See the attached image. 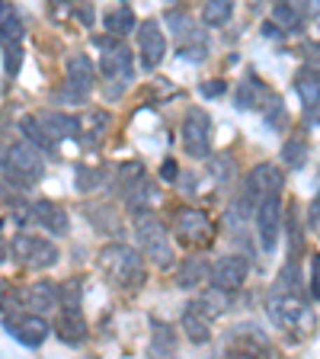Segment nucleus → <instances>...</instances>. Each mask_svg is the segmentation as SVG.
<instances>
[{
  "label": "nucleus",
  "mask_w": 320,
  "mask_h": 359,
  "mask_svg": "<svg viewBox=\"0 0 320 359\" xmlns=\"http://www.w3.org/2000/svg\"><path fill=\"white\" fill-rule=\"evenodd\" d=\"M151 330H154V334H151V353H154V356H170V353L176 350V330L164 321H154Z\"/></svg>",
  "instance_id": "nucleus-30"
},
{
  "label": "nucleus",
  "mask_w": 320,
  "mask_h": 359,
  "mask_svg": "<svg viewBox=\"0 0 320 359\" xmlns=\"http://www.w3.org/2000/svg\"><path fill=\"white\" fill-rule=\"evenodd\" d=\"M282 187H285V177L276 164H256L244 183L246 199L250 202L263 199V196H269V193H282Z\"/></svg>",
  "instance_id": "nucleus-16"
},
{
  "label": "nucleus",
  "mask_w": 320,
  "mask_h": 359,
  "mask_svg": "<svg viewBox=\"0 0 320 359\" xmlns=\"http://www.w3.org/2000/svg\"><path fill=\"white\" fill-rule=\"evenodd\" d=\"M170 26L176 32V42L179 48L176 52L189 61H202L209 58V39H205V29L199 22H193V16L186 10H170Z\"/></svg>",
  "instance_id": "nucleus-9"
},
{
  "label": "nucleus",
  "mask_w": 320,
  "mask_h": 359,
  "mask_svg": "<svg viewBox=\"0 0 320 359\" xmlns=\"http://www.w3.org/2000/svg\"><path fill=\"white\" fill-rule=\"evenodd\" d=\"M282 4H288L291 10H298L301 16H311V0H282Z\"/></svg>",
  "instance_id": "nucleus-45"
},
{
  "label": "nucleus",
  "mask_w": 320,
  "mask_h": 359,
  "mask_svg": "<svg viewBox=\"0 0 320 359\" xmlns=\"http://www.w3.org/2000/svg\"><path fill=\"white\" fill-rule=\"evenodd\" d=\"M119 177H122V189H128L134 180L144 177V167L138 164V161H132V164H122V167H119Z\"/></svg>",
  "instance_id": "nucleus-38"
},
{
  "label": "nucleus",
  "mask_w": 320,
  "mask_h": 359,
  "mask_svg": "<svg viewBox=\"0 0 320 359\" xmlns=\"http://www.w3.org/2000/svg\"><path fill=\"white\" fill-rule=\"evenodd\" d=\"M10 254L26 269H48L58 263V247L52 241L36 238V234H26V231H20L10 241Z\"/></svg>",
  "instance_id": "nucleus-8"
},
{
  "label": "nucleus",
  "mask_w": 320,
  "mask_h": 359,
  "mask_svg": "<svg viewBox=\"0 0 320 359\" xmlns=\"http://www.w3.org/2000/svg\"><path fill=\"white\" fill-rule=\"evenodd\" d=\"M173 234L186 247H209L215 238V224L202 209L186 205V209H176V215H173Z\"/></svg>",
  "instance_id": "nucleus-10"
},
{
  "label": "nucleus",
  "mask_w": 320,
  "mask_h": 359,
  "mask_svg": "<svg viewBox=\"0 0 320 359\" xmlns=\"http://www.w3.org/2000/svg\"><path fill=\"white\" fill-rule=\"evenodd\" d=\"M253 224H256V238H260L263 250L272 254L279 244V234H282V193H269L263 199H256V209H253Z\"/></svg>",
  "instance_id": "nucleus-6"
},
{
  "label": "nucleus",
  "mask_w": 320,
  "mask_h": 359,
  "mask_svg": "<svg viewBox=\"0 0 320 359\" xmlns=\"http://www.w3.org/2000/svg\"><path fill=\"white\" fill-rule=\"evenodd\" d=\"M288 238H291V254L301 250V228H298V212H288Z\"/></svg>",
  "instance_id": "nucleus-40"
},
{
  "label": "nucleus",
  "mask_w": 320,
  "mask_h": 359,
  "mask_svg": "<svg viewBox=\"0 0 320 359\" xmlns=\"http://www.w3.org/2000/svg\"><path fill=\"white\" fill-rule=\"evenodd\" d=\"M22 36H26V22H22L20 10L10 0H0V45L22 42Z\"/></svg>",
  "instance_id": "nucleus-23"
},
{
  "label": "nucleus",
  "mask_w": 320,
  "mask_h": 359,
  "mask_svg": "<svg viewBox=\"0 0 320 359\" xmlns=\"http://www.w3.org/2000/svg\"><path fill=\"white\" fill-rule=\"evenodd\" d=\"M228 353H237V356H256V353H272V344L269 337L263 334L253 324H240L237 330L228 340Z\"/></svg>",
  "instance_id": "nucleus-17"
},
{
  "label": "nucleus",
  "mask_w": 320,
  "mask_h": 359,
  "mask_svg": "<svg viewBox=\"0 0 320 359\" xmlns=\"http://www.w3.org/2000/svg\"><path fill=\"white\" fill-rule=\"evenodd\" d=\"M39 122L45 126V132H48L52 142H67V138H77V135L83 132V122L77 119V116H71V112H61V109L42 112Z\"/></svg>",
  "instance_id": "nucleus-19"
},
{
  "label": "nucleus",
  "mask_w": 320,
  "mask_h": 359,
  "mask_svg": "<svg viewBox=\"0 0 320 359\" xmlns=\"http://www.w3.org/2000/svg\"><path fill=\"white\" fill-rule=\"evenodd\" d=\"M295 90H298V97H301V103H305V109L317 106L320 103V74L314 71V67L298 71V77H295Z\"/></svg>",
  "instance_id": "nucleus-28"
},
{
  "label": "nucleus",
  "mask_w": 320,
  "mask_h": 359,
  "mask_svg": "<svg viewBox=\"0 0 320 359\" xmlns=\"http://www.w3.org/2000/svg\"><path fill=\"white\" fill-rule=\"evenodd\" d=\"M4 61H7V74H10V77L20 74V65H22V42L4 45Z\"/></svg>",
  "instance_id": "nucleus-37"
},
{
  "label": "nucleus",
  "mask_w": 320,
  "mask_h": 359,
  "mask_svg": "<svg viewBox=\"0 0 320 359\" xmlns=\"http://www.w3.org/2000/svg\"><path fill=\"white\" fill-rule=\"evenodd\" d=\"M320 13V0H311V16Z\"/></svg>",
  "instance_id": "nucleus-49"
},
{
  "label": "nucleus",
  "mask_w": 320,
  "mask_h": 359,
  "mask_svg": "<svg viewBox=\"0 0 320 359\" xmlns=\"http://www.w3.org/2000/svg\"><path fill=\"white\" fill-rule=\"evenodd\" d=\"M99 71H103V81L116 90H122L134 77V55L119 36L99 39Z\"/></svg>",
  "instance_id": "nucleus-5"
},
{
  "label": "nucleus",
  "mask_w": 320,
  "mask_h": 359,
  "mask_svg": "<svg viewBox=\"0 0 320 359\" xmlns=\"http://www.w3.org/2000/svg\"><path fill=\"white\" fill-rule=\"evenodd\" d=\"M20 128H22V135H26V142H32V144H39V148H52V138H48V132H45V126L39 122V116H26V119L20 122Z\"/></svg>",
  "instance_id": "nucleus-33"
},
{
  "label": "nucleus",
  "mask_w": 320,
  "mask_h": 359,
  "mask_svg": "<svg viewBox=\"0 0 320 359\" xmlns=\"http://www.w3.org/2000/svg\"><path fill=\"white\" fill-rule=\"evenodd\" d=\"M90 327L83 321L81 305H58V318H55V337L67 346H81L87 340Z\"/></svg>",
  "instance_id": "nucleus-15"
},
{
  "label": "nucleus",
  "mask_w": 320,
  "mask_h": 359,
  "mask_svg": "<svg viewBox=\"0 0 320 359\" xmlns=\"http://www.w3.org/2000/svg\"><path fill=\"white\" fill-rule=\"evenodd\" d=\"M253 4H260V0H253Z\"/></svg>",
  "instance_id": "nucleus-51"
},
{
  "label": "nucleus",
  "mask_w": 320,
  "mask_h": 359,
  "mask_svg": "<svg viewBox=\"0 0 320 359\" xmlns=\"http://www.w3.org/2000/svg\"><path fill=\"white\" fill-rule=\"evenodd\" d=\"M97 87V67L90 61V55L74 52L64 61V93L71 97V103H83Z\"/></svg>",
  "instance_id": "nucleus-11"
},
{
  "label": "nucleus",
  "mask_w": 320,
  "mask_h": 359,
  "mask_svg": "<svg viewBox=\"0 0 320 359\" xmlns=\"http://www.w3.org/2000/svg\"><path fill=\"white\" fill-rule=\"evenodd\" d=\"M32 218H36L42 228H48L52 234H58V238L71 231V218H67V212L52 199H36L32 202Z\"/></svg>",
  "instance_id": "nucleus-20"
},
{
  "label": "nucleus",
  "mask_w": 320,
  "mask_h": 359,
  "mask_svg": "<svg viewBox=\"0 0 320 359\" xmlns=\"http://www.w3.org/2000/svg\"><path fill=\"white\" fill-rule=\"evenodd\" d=\"M134 238H138V247L141 254L154 263L157 269H170L176 263V254H173V244H170V231L164 228V222L148 212H138L134 218Z\"/></svg>",
  "instance_id": "nucleus-4"
},
{
  "label": "nucleus",
  "mask_w": 320,
  "mask_h": 359,
  "mask_svg": "<svg viewBox=\"0 0 320 359\" xmlns=\"http://www.w3.org/2000/svg\"><path fill=\"white\" fill-rule=\"evenodd\" d=\"M231 16H234V0H205V7H202V22L211 26V29L228 26Z\"/></svg>",
  "instance_id": "nucleus-29"
},
{
  "label": "nucleus",
  "mask_w": 320,
  "mask_h": 359,
  "mask_svg": "<svg viewBox=\"0 0 320 359\" xmlns=\"http://www.w3.org/2000/svg\"><path fill=\"white\" fill-rule=\"evenodd\" d=\"M0 173L10 187L16 189H29L36 183H42L45 177V157L39 151V144L32 142H10L0 144Z\"/></svg>",
  "instance_id": "nucleus-1"
},
{
  "label": "nucleus",
  "mask_w": 320,
  "mask_h": 359,
  "mask_svg": "<svg viewBox=\"0 0 320 359\" xmlns=\"http://www.w3.org/2000/svg\"><path fill=\"white\" fill-rule=\"evenodd\" d=\"M263 119H266V126L272 128V132H282L285 126H288V109L282 106V100L279 97H269V103L263 106Z\"/></svg>",
  "instance_id": "nucleus-32"
},
{
  "label": "nucleus",
  "mask_w": 320,
  "mask_h": 359,
  "mask_svg": "<svg viewBox=\"0 0 320 359\" xmlns=\"http://www.w3.org/2000/svg\"><path fill=\"white\" fill-rule=\"evenodd\" d=\"M209 269L211 266L202 260V257H186V260L179 263V269H176V285L179 289H195L202 279L209 276Z\"/></svg>",
  "instance_id": "nucleus-27"
},
{
  "label": "nucleus",
  "mask_w": 320,
  "mask_h": 359,
  "mask_svg": "<svg viewBox=\"0 0 320 359\" xmlns=\"http://www.w3.org/2000/svg\"><path fill=\"white\" fill-rule=\"evenodd\" d=\"M160 177H164L167 183H173V180L179 177V170H176V161H164V167H160Z\"/></svg>",
  "instance_id": "nucleus-44"
},
{
  "label": "nucleus",
  "mask_w": 320,
  "mask_h": 359,
  "mask_svg": "<svg viewBox=\"0 0 320 359\" xmlns=\"http://www.w3.org/2000/svg\"><path fill=\"white\" fill-rule=\"evenodd\" d=\"M307 67H314V71L320 74V45H314V52L307 55Z\"/></svg>",
  "instance_id": "nucleus-47"
},
{
  "label": "nucleus",
  "mask_w": 320,
  "mask_h": 359,
  "mask_svg": "<svg viewBox=\"0 0 320 359\" xmlns=\"http://www.w3.org/2000/svg\"><path fill=\"white\" fill-rule=\"evenodd\" d=\"M99 269H103V276L109 279L112 285H119L125 292H134L144 285V260L141 254L134 250V247L122 244V241H112L99 250Z\"/></svg>",
  "instance_id": "nucleus-2"
},
{
  "label": "nucleus",
  "mask_w": 320,
  "mask_h": 359,
  "mask_svg": "<svg viewBox=\"0 0 320 359\" xmlns=\"http://www.w3.org/2000/svg\"><path fill=\"white\" fill-rule=\"evenodd\" d=\"M138 48H141V61L148 71H154L160 61L167 58V32L157 20H141L138 26Z\"/></svg>",
  "instance_id": "nucleus-13"
},
{
  "label": "nucleus",
  "mask_w": 320,
  "mask_h": 359,
  "mask_svg": "<svg viewBox=\"0 0 320 359\" xmlns=\"http://www.w3.org/2000/svg\"><path fill=\"white\" fill-rule=\"evenodd\" d=\"M193 305L199 308L205 318H211V321H215V318H221V314L231 308V292H228V289H218V285H211V289L202 292V295L193 302Z\"/></svg>",
  "instance_id": "nucleus-24"
},
{
  "label": "nucleus",
  "mask_w": 320,
  "mask_h": 359,
  "mask_svg": "<svg viewBox=\"0 0 320 359\" xmlns=\"http://www.w3.org/2000/svg\"><path fill=\"white\" fill-rule=\"evenodd\" d=\"M22 302H26V308H29V311H36V314L58 311V305H61V285L52 283V279H36V283L26 289Z\"/></svg>",
  "instance_id": "nucleus-18"
},
{
  "label": "nucleus",
  "mask_w": 320,
  "mask_h": 359,
  "mask_svg": "<svg viewBox=\"0 0 320 359\" xmlns=\"http://www.w3.org/2000/svg\"><path fill=\"white\" fill-rule=\"evenodd\" d=\"M134 26H138V16L132 13V7H112L103 13V29L109 32V36L125 39Z\"/></svg>",
  "instance_id": "nucleus-25"
},
{
  "label": "nucleus",
  "mask_w": 320,
  "mask_h": 359,
  "mask_svg": "<svg viewBox=\"0 0 320 359\" xmlns=\"http://www.w3.org/2000/svg\"><path fill=\"white\" fill-rule=\"evenodd\" d=\"M276 289H282V292H301V276H298V263H295V260L282 266Z\"/></svg>",
  "instance_id": "nucleus-36"
},
{
  "label": "nucleus",
  "mask_w": 320,
  "mask_h": 359,
  "mask_svg": "<svg viewBox=\"0 0 320 359\" xmlns=\"http://www.w3.org/2000/svg\"><path fill=\"white\" fill-rule=\"evenodd\" d=\"M183 151L195 161H209L211 154V116L202 106H189L183 116Z\"/></svg>",
  "instance_id": "nucleus-7"
},
{
  "label": "nucleus",
  "mask_w": 320,
  "mask_h": 359,
  "mask_svg": "<svg viewBox=\"0 0 320 359\" xmlns=\"http://www.w3.org/2000/svg\"><path fill=\"white\" fill-rule=\"evenodd\" d=\"M307 116H311V119H317V122H320V103H317V106H311V109H307Z\"/></svg>",
  "instance_id": "nucleus-48"
},
{
  "label": "nucleus",
  "mask_w": 320,
  "mask_h": 359,
  "mask_svg": "<svg viewBox=\"0 0 320 359\" xmlns=\"http://www.w3.org/2000/svg\"><path fill=\"white\" fill-rule=\"evenodd\" d=\"M125 199H128V205H132V212H141L144 205L160 199V189H157V183L151 177H141L125 189Z\"/></svg>",
  "instance_id": "nucleus-26"
},
{
  "label": "nucleus",
  "mask_w": 320,
  "mask_h": 359,
  "mask_svg": "<svg viewBox=\"0 0 320 359\" xmlns=\"http://www.w3.org/2000/svg\"><path fill=\"white\" fill-rule=\"evenodd\" d=\"M4 324H7V330L20 340L22 346H42L45 340H48V334H52V324L45 321V314H36V311H22V314H7L4 318Z\"/></svg>",
  "instance_id": "nucleus-12"
},
{
  "label": "nucleus",
  "mask_w": 320,
  "mask_h": 359,
  "mask_svg": "<svg viewBox=\"0 0 320 359\" xmlns=\"http://www.w3.org/2000/svg\"><path fill=\"white\" fill-rule=\"evenodd\" d=\"M103 180H106V170H103V167H77L74 187L81 189V193H93V189L103 187Z\"/></svg>",
  "instance_id": "nucleus-34"
},
{
  "label": "nucleus",
  "mask_w": 320,
  "mask_h": 359,
  "mask_svg": "<svg viewBox=\"0 0 320 359\" xmlns=\"http://www.w3.org/2000/svg\"><path fill=\"white\" fill-rule=\"evenodd\" d=\"M202 97L205 100H211V97H224V93H228V83L224 81H209V83H202Z\"/></svg>",
  "instance_id": "nucleus-43"
},
{
  "label": "nucleus",
  "mask_w": 320,
  "mask_h": 359,
  "mask_svg": "<svg viewBox=\"0 0 320 359\" xmlns=\"http://www.w3.org/2000/svg\"><path fill=\"white\" fill-rule=\"evenodd\" d=\"M61 305H81V283L77 279L61 285Z\"/></svg>",
  "instance_id": "nucleus-39"
},
{
  "label": "nucleus",
  "mask_w": 320,
  "mask_h": 359,
  "mask_svg": "<svg viewBox=\"0 0 320 359\" xmlns=\"http://www.w3.org/2000/svg\"><path fill=\"white\" fill-rule=\"evenodd\" d=\"M307 289H311V295L320 302V254L311 257V279H307Z\"/></svg>",
  "instance_id": "nucleus-41"
},
{
  "label": "nucleus",
  "mask_w": 320,
  "mask_h": 359,
  "mask_svg": "<svg viewBox=\"0 0 320 359\" xmlns=\"http://www.w3.org/2000/svg\"><path fill=\"white\" fill-rule=\"evenodd\" d=\"M4 257H7V244H4V241H0V260H4Z\"/></svg>",
  "instance_id": "nucleus-50"
},
{
  "label": "nucleus",
  "mask_w": 320,
  "mask_h": 359,
  "mask_svg": "<svg viewBox=\"0 0 320 359\" xmlns=\"http://www.w3.org/2000/svg\"><path fill=\"white\" fill-rule=\"evenodd\" d=\"M209 276H211V285H218V289H228L234 295V292L244 289L246 276H250V263H246L240 254H228V257H221V260L211 263Z\"/></svg>",
  "instance_id": "nucleus-14"
},
{
  "label": "nucleus",
  "mask_w": 320,
  "mask_h": 359,
  "mask_svg": "<svg viewBox=\"0 0 320 359\" xmlns=\"http://www.w3.org/2000/svg\"><path fill=\"white\" fill-rule=\"evenodd\" d=\"M179 327L186 330L189 344H195V346L209 344V340H211V318H205V314H202L193 302H189L186 311H183V318H179Z\"/></svg>",
  "instance_id": "nucleus-21"
},
{
  "label": "nucleus",
  "mask_w": 320,
  "mask_h": 359,
  "mask_svg": "<svg viewBox=\"0 0 320 359\" xmlns=\"http://www.w3.org/2000/svg\"><path fill=\"white\" fill-rule=\"evenodd\" d=\"M109 122H112V116H109V112H93V116H90V132H93V138H99V135H103L106 132V126H109Z\"/></svg>",
  "instance_id": "nucleus-42"
},
{
  "label": "nucleus",
  "mask_w": 320,
  "mask_h": 359,
  "mask_svg": "<svg viewBox=\"0 0 320 359\" xmlns=\"http://www.w3.org/2000/svg\"><path fill=\"white\" fill-rule=\"evenodd\" d=\"M272 20H276L285 32H295V29H301V22H305V16H301L298 10H291L288 4L276 0V7H272Z\"/></svg>",
  "instance_id": "nucleus-35"
},
{
  "label": "nucleus",
  "mask_w": 320,
  "mask_h": 359,
  "mask_svg": "<svg viewBox=\"0 0 320 359\" xmlns=\"http://www.w3.org/2000/svg\"><path fill=\"white\" fill-rule=\"evenodd\" d=\"M266 311H269V318H272V324H276L279 330H285V334H291L295 340H305V337H311L314 311L305 305L301 292H282V289H276L272 295H269V302H266Z\"/></svg>",
  "instance_id": "nucleus-3"
},
{
  "label": "nucleus",
  "mask_w": 320,
  "mask_h": 359,
  "mask_svg": "<svg viewBox=\"0 0 320 359\" xmlns=\"http://www.w3.org/2000/svg\"><path fill=\"white\" fill-rule=\"evenodd\" d=\"M272 97V90L260 81V77H246L237 90H234V100H237L240 109H263Z\"/></svg>",
  "instance_id": "nucleus-22"
},
{
  "label": "nucleus",
  "mask_w": 320,
  "mask_h": 359,
  "mask_svg": "<svg viewBox=\"0 0 320 359\" xmlns=\"http://www.w3.org/2000/svg\"><path fill=\"white\" fill-rule=\"evenodd\" d=\"M282 161L288 167H301L307 161V138L305 135H291L288 142L282 144Z\"/></svg>",
  "instance_id": "nucleus-31"
},
{
  "label": "nucleus",
  "mask_w": 320,
  "mask_h": 359,
  "mask_svg": "<svg viewBox=\"0 0 320 359\" xmlns=\"http://www.w3.org/2000/svg\"><path fill=\"white\" fill-rule=\"evenodd\" d=\"M55 4H64V7H71L77 13V7L81 10H90V0H55Z\"/></svg>",
  "instance_id": "nucleus-46"
}]
</instances>
